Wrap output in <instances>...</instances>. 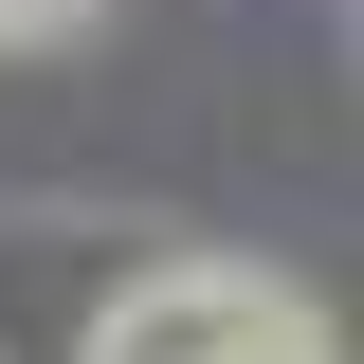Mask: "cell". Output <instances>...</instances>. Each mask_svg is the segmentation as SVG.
Returning a JSON list of instances; mask_svg holds the SVG:
<instances>
[{"instance_id": "cell-1", "label": "cell", "mask_w": 364, "mask_h": 364, "mask_svg": "<svg viewBox=\"0 0 364 364\" xmlns=\"http://www.w3.org/2000/svg\"><path fill=\"white\" fill-rule=\"evenodd\" d=\"M255 328H291L273 273H237V255H164V273H128V291L91 310V364H237Z\"/></svg>"}, {"instance_id": "cell-2", "label": "cell", "mask_w": 364, "mask_h": 364, "mask_svg": "<svg viewBox=\"0 0 364 364\" xmlns=\"http://www.w3.org/2000/svg\"><path fill=\"white\" fill-rule=\"evenodd\" d=\"M0 37L37 55V37H91V0H0Z\"/></svg>"}]
</instances>
